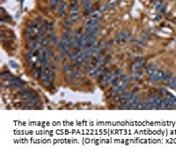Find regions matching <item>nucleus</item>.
Returning <instances> with one entry per match:
<instances>
[{
  "mask_svg": "<svg viewBox=\"0 0 176 154\" xmlns=\"http://www.w3.org/2000/svg\"><path fill=\"white\" fill-rule=\"evenodd\" d=\"M169 85L171 88L175 89L176 88V77L172 76L171 78H169Z\"/></svg>",
  "mask_w": 176,
  "mask_h": 154,
  "instance_id": "6",
  "label": "nucleus"
},
{
  "mask_svg": "<svg viewBox=\"0 0 176 154\" xmlns=\"http://www.w3.org/2000/svg\"><path fill=\"white\" fill-rule=\"evenodd\" d=\"M145 62L144 61V60H139V61H137L136 63H135L131 67L132 71H138L140 69L143 68V67L145 66Z\"/></svg>",
  "mask_w": 176,
  "mask_h": 154,
  "instance_id": "3",
  "label": "nucleus"
},
{
  "mask_svg": "<svg viewBox=\"0 0 176 154\" xmlns=\"http://www.w3.org/2000/svg\"><path fill=\"white\" fill-rule=\"evenodd\" d=\"M157 75H158V77H159V79H160V80H163V81H164L165 75H166V73H165L164 71H158V72H157Z\"/></svg>",
  "mask_w": 176,
  "mask_h": 154,
  "instance_id": "9",
  "label": "nucleus"
},
{
  "mask_svg": "<svg viewBox=\"0 0 176 154\" xmlns=\"http://www.w3.org/2000/svg\"><path fill=\"white\" fill-rule=\"evenodd\" d=\"M90 17L100 20V18H101V15H100V13L99 12H92V13L90 14Z\"/></svg>",
  "mask_w": 176,
  "mask_h": 154,
  "instance_id": "7",
  "label": "nucleus"
},
{
  "mask_svg": "<svg viewBox=\"0 0 176 154\" xmlns=\"http://www.w3.org/2000/svg\"><path fill=\"white\" fill-rule=\"evenodd\" d=\"M59 3H60V0H51V6H52V8H56V7H57L58 6V5H59Z\"/></svg>",
  "mask_w": 176,
  "mask_h": 154,
  "instance_id": "10",
  "label": "nucleus"
},
{
  "mask_svg": "<svg viewBox=\"0 0 176 154\" xmlns=\"http://www.w3.org/2000/svg\"><path fill=\"white\" fill-rule=\"evenodd\" d=\"M162 7H163V3L161 1H160L159 3H157L156 5V7H155V9H156V11H161L162 10Z\"/></svg>",
  "mask_w": 176,
  "mask_h": 154,
  "instance_id": "11",
  "label": "nucleus"
},
{
  "mask_svg": "<svg viewBox=\"0 0 176 154\" xmlns=\"http://www.w3.org/2000/svg\"><path fill=\"white\" fill-rule=\"evenodd\" d=\"M150 79L151 80V82H153V83H156V82H158L159 80V77H158V75H157V73H154V74H152V75H151L150 76Z\"/></svg>",
  "mask_w": 176,
  "mask_h": 154,
  "instance_id": "8",
  "label": "nucleus"
},
{
  "mask_svg": "<svg viewBox=\"0 0 176 154\" xmlns=\"http://www.w3.org/2000/svg\"><path fill=\"white\" fill-rule=\"evenodd\" d=\"M160 94L165 95V94H166V90L165 89V88H160Z\"/></svg>",
  "mask_w": 176,
  "mask_h": 154,
  "instance_id": "12",
  "label": "nucleus"
},
{
  "mask_svg": "<svg viewBox=\"0 0 176 154\" xmlns=\"http://www.w3.org/2000/svg\"><path fill=\"white\" fill-rule=\"evenodd\" d=\"M156 69H157V66H156V64H155V63L151 64V66L147 69V74L150 75V76H151V75H152V74H154Z\"/></svg>",
  "mask_w": 176,
  "mask_h": 154,
  "instance_id": "5",
  "label": "nucleus"
},
{
  "mask_svg": "<svg viewBox=\"0 0 176 154\" xmlns=\"http://www.w3.org/2000/svg\"><path fill=\"white\" fill-rule=\"evenodd\" d=\"M130 38V33L129 32H121V33H118L116 38H115V42L116 43H121L125 41L129 40Z\"/></svg>",
  "mask_w": 176,
  "mask_h": 154,
  "instance_id": "1",
  "label": "nucleus"
},
{
  "mask_svg": "<svg viewBox=\"0 0 176 154\" xmlns=\"http://www.w3.org/2000/svg\"><path fill=\"white\" fill-rule=\"evenodd\" d=\"M66 6H67V4L66 2L64 1H60L58 6H57V12L59 13L60 16H63L65 13V9H66Z\"/></svg>",
  "mask_w": 176,
  "mask_h": 154,
  "instance_id": "2",
  "label": "nucleus"
},
{
  "mask_svg": "<svg viewBox=\"0 0 176 154\" xmlns=\"http://www.w3.org/2000/svg\"><path fill=\"white\" fill-rule=\"evenodd\" d=\"M1 77H2V78H3L4 80H11V79H12V78H14V77L9 72H3V73H2V75H1Z\"/></svg>",
  "mask_w": 176,
  "mask_h": 154,
  "instance_id": "4",
  "label": "nucleus"
}]
</instances>
